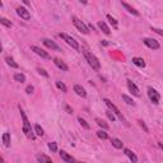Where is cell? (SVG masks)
Instances as JSON below:
<instances>
[{
  "label": "cell",
  "instance_id": "7c38bea8",
  "mask_svg": "<svg viewBox=\"0 0 163 163\" xmlns=\"http://www.w3.org/2000/svg\"><path fill=\"white\" fill-rule=\"evenodd\" d=\"M127 88H129V90L131 92V93H133L134 96H136V97L140 96V93H139V88L135 86V83H133L131 80H127Z\"/></svg>",
  "mask_w": 163,
  "mask_h": 163
},
{
  "label": "cell",
  "instance_id": "484cf974",
  "mask_svg": "<svg viewBox=\"0 0 163 163\" xmlns=\"http://www.w3.org/2000/svg\"><path fill=\"white\" fill-rule=\"evenodd\" d=\"M122 100L129 105V106H135V102L133 101V98H130L129 96H126V94H122Z\"/></svg>",
  "mask_w": 163,
  "mask_h": 163
},
{
  "label": "cell",
  "instance_id": "cb8c5ba5",
  "mask_svg": "<svg viewBox=\"0 0 163 163\" xmlns=\"http://www.w3.org/2000/svg\"><path fill=\"white\" fill-rule=\"evenodd\" d=\"M97 136L102 139V140H107L108 139V135H107V133H106L105 130H98L97 131Z\"/></svg>",
  "mask_w": 163,
  "mask_h": 163
},
{
  "label": "cell",
  "instance_id": "52a82bcc",
  "mask_svg": "<svg viewBox=\"0 0 163 163\" xmlns=\"http://www.w3.org/2000/svg\"><path fill=\"white\" fill-rule=\"evenodd\" d=\"M144 42V45L148 46L149 48H152V50H158L159 48V44H158V41L157 40H154V38H149V37H147L143 40Z\"/></svg>",
  "mask_w": 163,
  "mask_h": 163
},
{
  "label": "cell",
  "instance_id": "d590c367",
  "mask_svg": "<svg viewBox=\"0 0 163 163\" xmlns=\"http://www.w3.org/2000/svg\"><path fill=\"white\" fill-rule=\"evenodd\" d=\"M152 31L155 32V33H158V34H161V36H163V30H159V28H153L152 27Z\"/></svg>",
  "mask_w": 163,
  "mask_h": 163
},
{
  "label": "cell",
  "instance_id": "7402d4cb",
  "mask_svg": "<svg viewBox=\"0 0 163 163\" xmlns=\"http://www.w3.org/2000/svg\"><path fill=\"white\" fill-rule=\"evenodd\" d=\"M14 80L18 83H24L26 82V75L22 73H16L14 74Z\"/></svg>",
  "mask_w": 163,
  "mask_h": 163
},
{
  "label": "cell",
  "instance_id": "74e56055",
  "mask_svg": "<svg viewBox=\"0 0 163 163\" xmlns=\"http://www.w3.org/2000/svg\"><path fill=\"white\" fill-rule=\"evenodd\" d=\"M65 108H66V111H68L69 113H73V111L70 110V107H69V106H65Z\"/></svg>",
  "mask_w": 163,
  "mask_h": 163
},
{
  "label": "cell",
  "instance_id": "30bf717a",
  "mask_svg": "<svg viewBox=\"0 0 163 163\" xmlns=\"http://www.w3.org/2000/svg\"><path fill=\"white\" fill-rule=\"evenodd\" d=\"M60 157H61L62 161H65L66 163H76L75 158L72 157V155H70L69 153H66L65 151H60Z\"/></svg>",
  "mask_w": 163,
  "mask_h": 163
},
{
  "label": "cell",
  "instance_id": "3957f363",
  "mask_svg": "<svg viewBox=\"0 0 163 163\" xmlns=\"http://www.w3.org/2000/svg\"><path fill=\"white\" fill-rule=\"evenodd\" d=\"M103 102H105V103H106V106H107V107L110 108V111H112V112L115 113V115H116V116H117L120 120H121L122 122H125V124H126V119L122 116V113L120 112V110H119V108L116 107V106H115V105H113V103H112V102L108 100V98H103Z\"/></svg>",
  "mask_w": 163,
  "mask_h": 163
},
{
  "label": "cell",
  "instance_id": "8d00e7d4",
  "mask_svg": "<svg viewBox=\"0 0 163 163\" xmlns=\"http://www.w3.org/2000/svg\"><path fill=\"white\" fill-rule=\"evenodd\" d=\"M139 122H140V126H143V127H144V130H145V131H148V127L145 126V124H144L143 121H139Z\"/></svg>",
  "mask_w": 163,
  "mask_h": 163
},
{
  "label": "cell",
  "instance_id": "f35d334b",
  "mask_svg": "<svg viewBox=\"0 0 163 163\" xmlns=\"http://www.w3.org/2000/svg\"><path fill=\"white\" fill-rule=\"evenodd\" d=\"M158 145H159V148H161V149L163 151V144H162V143H158Z\"/></svg>",
  "mask_w": 163,
  "mask_h": 163
},
{
  "label": "cell",
  "instance_id": "60d3db41",
  "mask_svg": "<svg viewBox=\"0 0 163 163\" xmlns=\"http://www.w3.org/2000/svg\"><path fill=\"white\" fill-rule=\"evenodd\" d=\"M76 163H83V162H76Z\"/></svg>",
  "mask_w": 163,
  "mask_h": 163
},
{
  "label": "cell",
  "instance_id": "836d02e7",
  "mask_svg": "<svg viewBox=\"0 0 163 163\" xmlns=\"http://www.w3.org/2000/svg\"><path fill=\"white\" fill-rule=\"evenodd\" d=\"M37 72H38V74H41V75H44L45 78H47L48 76V73L46 72L45 69H41V68H37Z\"/></svg>",
  "mask_w": 163,
  "mask_h": 163
},
{
  "label": "cell",
  "instance_id": "4fadbf2b",
  "mask_svg": "<svg viewBox=\"0 0 163 163\" xmlns=\"http://www.w3.org/2000/svg\"><path fill=\"white\" fill-rule=\"evenodd\" d=\"M54 64H55V65H56V66H58L59 69L64 70V72H68V70H69V68H68V65H66V64H65V62H64L62 60L58 59V58H55V59H54Z\"/></svg>",
  "mask_w": 163,
  "mask_h": 163
},
{
  "label": "cell",
  "instance_id": "2e32d148",
  "mask_svg": "<svg viewBox=\"0 0 163 163\" xmlns=\"http://www.w3.org/2000/svg\"><path fill=\"white\" fill-rule=\"evenodd\" d=\"M121 4H122V6H124V8H125V9L127 10V12H129V13L134 14V16H136V17L139 16V12H138L136 9H134V8H133L131 5H129V4H127V3H125V2H122Z\"/></svg>",
  "mask_w": 163,
  "mask_h": 163
},
{
  "label": "cell",
  "instance_id": "e575fe53",
  "mask_svg": "<svg viewBox=\"0 0 163 163\" xmlns=\"http://www.w3.org/2000/svg\"><path fill=\"white\" fill-rule=\"evenodd\" d=\"M33 90H34V88H33V86H28L27 88H26V92L28 94H31V93H33Z\"/></svg>",
  "mask_w": 163,
  "mask_h": 163
},
{
  "label": "cell",
  "instance_id": "ffe728a7",
  "mask_svg": "<svg viewBox=\"0 0 163 163\" xmlns=\"http://www.w3.org/2000/svg\"><path fill=\"white\" fill-rule=\"evenodd\" d=\"M98 27H100V30L105 33V34H110L111 33V31H110V28H108V26L106 24L105 22H98Z\"/></svg>",
  "mask_w": 163,
  "mask_h": 163
},
{
  "label": "cell",
  "instance_id": "277c9868",
  "mask_svg": "<svg viewBox=\"0 0 163 163\" xmlns=\"http://www.w3.org/2000/svg\"><path fill=\"white\" fill-rule=\"evenodd\" d=\"M72 20H73L74 26L78 28V31H80L83 34H88V33H89V30H88L87 24H84L80 19H78L76 17H72Z\"/></svg>",
  "mask_w": 163,
  "mask_h": 163
},
{
  "label": "cell",
  "instance_id": "f546056e",
  "mask_svg": "<svg viewBox=\"0 0 163 163\" xmlns=\"http://www.w3.org/2000/svg\"><path fill=\"white\" fill-rule=\"evenodd\" d=\"M34 130H36V134H37L38 136H44V129H42V127L38 124L34 125Z\"/></svg>",
  "mask_w": 163,
  "mask_h": 163
},
{
  "label": "cell",
  "instance_id": "5bb4252c",
  "mask_svg": "<svg viewBox=\"0 0 163 163\" xmlns=\"http://www.w3.org/2000/svg\"><path fill=\"white\" fill-rule=\"evenodd\" d=\"M74 92L75 93L79 96V97H87V92H86V89H84L82 86H79V84H75L74 86Z\"/></svg>",
  "mask_w": 163,
  "mask_h": 163
},
{
  "label": "cell",
  "instance_id": "1f68e13d",
  "mask_svg": "<svg viewBox=\"0 0 163 163\" xmlns=\"http://www.w3.org/2000/svg\"><path fill=\"white\" fill-rule=\"evenodd\" d=\"M106 115H107V117L110 119V121H112V122L116 120V115L113 112H111V111H107V112H106Z\"/></svg>",
  "mask_w": 163,
  "mask_h": 163
},
{
  "label": "cell",
  "instance_id": "9a60e30c",
  "mask_svg": "<svg viewBox=\"0 0 163 163\" xmlns=\"http://www.w3.org/2000/svg\"><path fill=\"white\" fill-rule=\"evenodd\" d=\"M124 153L129 157V159L133 162V163H138V157L135 155V153H133L130 149H127V148H124Z\"/></svg>",
  "mask_w": 163,
  "mask_h": 163
},
{
  "label": "cell",
  "instance_id": "83f0119b",
  "mask_svg": "<svg viewBox=\"0 0 163 163\" xmlns=\"http://www.w3.org/2000/svg\"><path fill=\"white\" fill-rule=\"evenodd\" d=\"M78 121H79V124H80V125L84 127V129H87V130H88V129H90L89 124H88V122H87L84 119H82V117H78Z\"/></svg>",
  "mask_w": 163,
  "mask_h": 163
},
{
  "label": "cell",
  "instance_id": "9c48e42d",
  "mask_svg": "<svg viewBox=\"0 0 163 163\" xmlns=\"http://www.w3.org/2000/svg\"><path fill=\"white\" fill-rule=\"evenodd\" d=\"M17 14H18V16L22 18V19H24V20H30V19H31V13H30V10H27L26 8H23V6H18V8H17Z\"/></svg>",
  "mask_w": 163,
  "mask_h": 163
},
{
  "label": "cell",
  "instance_id": "8fae6325",
  "mask_svg": "<svg viewBox=\"0 0 163 163\" xmlns=\"http://www.w3.org/2000/svg\"><path fill=\"white\" fill-rule=\"evenodd\" d=\"M42 42H44V45L48 48H51V50H56V51H60V47L55 44L54 41L51 40H48V38H45V40H42Z\"/></svg>",
  "mask_w": 163,
  "mask_h": 163
},
{
  "label": "cell",
  "instance_id": "d4e9b609",
  "mask_svg": "<svg viewBox=\"0 0 163 163\" xmlns=\"http://www.w3.org/2000/svg\"><path fill=\"white\" fill-rule=\"evenodd\" d=\"M5 61H6V64H8L9 66H12V68H14V69H17V68H18V64H17L16 61H14L12 58H9V56H8V58H5Z\"/></svg>",
  "mask_w": 163,
  "mask_h": 163
},
{
  "label": "cell",
  "instance_id": "ac0fdd59",
  "mask_svg": "<svg viewBox=\"0 0 163 163\" xmlns=\"http://www.w3.org/2000/svg\"><path fill=\"white\" fill-rule=\"evenodd\" d=\"M37 159H38L40 163H54L51 161V158L47 157V155H45V154H37Z\"/></svg>",
  "mask_w": 163,
  "mask_h": 163
},
{
  "label": "cell",
  "instance_id": "8992f818",
  "mask_svg": "<svg viewBox=\"0 0 163 163\" xmlns=\"http://www.w3.org/2000/svg\"><path fill=\"white\" fill-rule=\"evenodd\" d=\"M148 97H149V100H151L154 105H158L159 101H161V96H159V93H158V92L155 90L154 88H152V87L148 88Z\"/></svg>",
  "mask_w": 163,
  "mask_h": 163
},
{
  "label": "cell",
  "instance_id": "d6a6232c",
  "mask_svg": "<svg viewBox=\"0 0 163 163\" xmlns=\"http://www.w3.org/2000/svg\"><path fill=\"white\" fill-rule=\"evenodd\" d=\"M48 149L55 153L58 152V145H56V143H48Z\"/></svg>",
  "mask_w": 163,
  "mask_h": 163
},
{
  "label": "cell",
  "instance_id": "4316f807",
  "mask_svg": "<svg viewBox=\"0 0 163 163\" xmlns=\"http://www.w3.org/2000/svg\"><path fill=\"white\" fill-rule=\"evenodd\" d=\"M106 17H107V19L110 20V23L112 24V27H113V28H117V20H116L115 18H113V17L111 16V14H107Z\"/></svg>",
  "mask_w": 163,
  "mask_h": 163
},
{
  "label": "cell",
  "instance_id": "7a4b0ae2",
  "mask_svg": "<svg viewBox=\"0 0 163 163\" xmlns=\"http://www.w3.org/2000/svg\"><path fill=\"white\" fill-rule=\"evenodd\" d=\"M19 112H20V116H22V120H23V127H22V129H23V133L26 134L27 138L34 139V135L32 134V129H31V124H30V121H28L26 113H24V111L22 110V107H20V106H19Z\"/></svg>",
  "mask_w": 163,
  "mask_h": 163
},
{
  "label": "cell",
  "instance_id": "d6986e66",
  "mask_svg": "<svg viewBox=\"0 0 163 163\" xmlns=\"http://www.w3.org/2000/svg\"><path fill=\"white\" fill-rule=\"evenodd\" d=\"M133 64L134 65H136L139 68H145V61L141 59V58H133Z\"/></svg>",
  "mask_w": 163,
  "mask_h": 163
},
{
  "label": "cell",
  "instance_id": "4dcf8cb0",
  "mask_svg": "<svg viewBox=\"0 0 163 163\" xmlns=\"http://www.w3.org/2000/svg\"><path fill=\"white\" fill-rule=\"evenodd\" d=\"M56 87H58L60 90H62V92H68V87L62 82H56Z\"/></svg>",
  "mask_w": 163,
  "mask_h": 163
},
{
  "label": "cell",
  "instance_id": "e0dca14e",
  "mask_svg": "<svg viewBox=\"0 0 163 163\" xmlns=\"http://www.w3.org/2000/svg\"><path fill=\"white\" fill-rule=\"evenodd\" d=\"M111 143H112L113 147L116 148V149H122V148H124V143L120 139H117V138L111 139Z\"/></svg>",
  "mask_w": 163,
  "mask_h": 163
},
{
  "label": "cell",
  "instance_id": "f1b7e54d",
  "mask_svg": "<svg viewBox=\"0 0 163 163\" xmlns=\"http://www.w3.org/2000/svg\"><path fill=\"white\" fill-rule=\"evenodd\" d=\"M0 23H2L3 26H5V27H8V28H10L13 26V23L10 22V20L6 19V18H0Z\"/></svg>",
  "mask_w": 163,
  "mask_h": 163
},
{
  "label": "cell",
  "instance_id": "5b68a950",
  "mask_svg": "<svg viewBox=\"0 0 163 163\" xmlns=\"http://www.w3.org/2000/svg\"><path fill=\"white\" fill-rule=\"evenodd\" d=\"M59 36H60L64 41H65L69 46H72V48H74V50H79V45H78V42H76L73 37H70L69 34H66V33H60Z\"/></svg>",
  "mask_w": 163,
  "mask_h": 163
},
{
  "label": "cell",
  "instance_id": "6da1fadb",
  "mask_svg": "<svg viewBox=\"0 0 163 163\" xmlns=\"http://www.w3.org/2000/svg\"><path fill=\"white\" fill-rule=\"evenodd\" d=\"M83 54H84V58H86L87 62L89 64V66H92V69H94L96 72H98V70L101 69V62H100V60H98L92 52H89L88 50H84Z\"/></svg>",
  "mask_w": 163,
  "mask_h": 163
},
{
  "label": "cell",
  "instance_id": "ab89813d",
  "mask_svg": "<svg viewBox=\"0 0 163 163\" xmlns=\"http://www.w3.org/2000/svg\"><path fill=\"white\" fill-rule=\"evenodd\" d=\"M2 163H5V161H4V158L2 157Z\"/></svg>",
  "mask_w": 163,
  "mask_h": 163
},
{
  "label": "cell",
  "instance_id": "603a6c76",
  "mask_svg": "<svg viewBox=\"0 0 163 163\" xmlns=\"http://www.w3.org/2000/svg\"><path fill=\"white\" fill-rule=\"evenodd\" d=\"M96 122H97V125L100 126V127H102L103 130H108V127H110V126H108L107 124H106L102 119H100V117H96Z\"/></svg>",
  "mask_w": 163,
  "mask_h": 163
},
{
  "label": "cell",
  "instance_id": "ba28073f",
  "mask_svg": "<svg viewBox=\"0 0 163 163\" xmlns=\"http://www.w3.org/2000/svg\"><path fill=\"white\" fill-rule=\"evenodd\" d=\"M31 50L34 52V54H37L38 56H41L42 59H46V60H50L51 59V56L48 55L46 51H44L41 47H38V46H31Z\"/></svg>",
  "mask_w": 163,
  "mask_h": 163
},
{
  "label": "cell",
  "instance_id": "44dd1931",
  "mask_svg": "<svg viewBox=\"0 0 163 163\" xmlns=\"http://www.w3.org/2000/svg\"><path fill=\"white\" fill-rule=\"evenodd\" d=\"M2 139H3V143L5 147H10V133H4Z\"/></svg>",
  "mask_w": 163,
  "mask_h": 163
}]
</instances>
